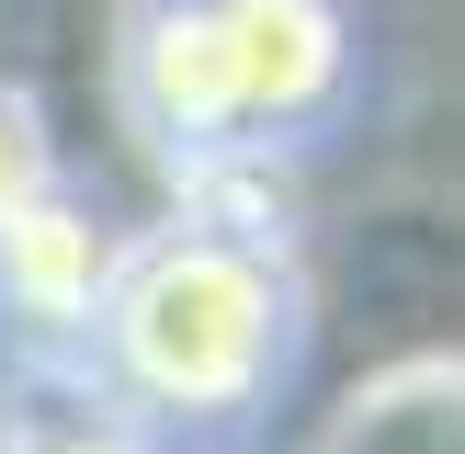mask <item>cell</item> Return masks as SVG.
<instances>
[{
  "label": "cell",
  "mask_w": 465,
  "mask_h": 454,
  "mask_svg": "<svg viewBox=\"0 0 465 454\" xmlns=\"http://www.w3.org/2000/svg\"><path fill=\"white\" fill-rule=\"evenodd\" d=\"M80 363L182 454L239 443L295 363V272L272 227H227V216L136 227Z\"/></svg>",
  "instance_id": "cell-1"
},
{
  "label": "cell",
  "mask_w": 465,
  "mask_h": 454,
  "mask_svg": "<svg viewBox=\"0 0 465 454\" xmlns=\"http://www.w3.org/2000/svg\"><path fill=\"white\" fill-rule=\"evenodd\" d=\"M318 454H465V352H398L341 386Z\"/></svg>",
  "instance_id": "cell-4"
},
{
  "label": "cell",
  "mask_w": 465,
  "mask_h": 454,
  "mask_svg": "<svg viewBox=\"0 0 465 454\" xmlns=\"http://www.w3.org/2000/svg\"><path fill=\"white\" fill-rule=\"evenodd\" d=\"M0 363H12V386H0V454H182L91 363H35V352H0Z\"/></svg>",
  "instance_id": "cell-5"
},
{
  "label": "cell",
  "mask_w": 465,
  "mask_h": 454,
  "mask_svg": "<svg viewBox=\"0 0 465 454\" xmlns=\"http://www.w3.org/2000/svg\"><path fill=\"white\" fill-rule=\"evenodd\" d=\"M45 182H57V136H45V114L0 80V216H12V204H35Z\"/></svg>",
  "instance_id": "cell-6"
},
{
  "label": "cell",
  "mask_w": 465,
  "mask_h": 454,
  "mask_svg": "<svg viewBox=\"0 0 465 454\" xmlns=\"http://www.w3.org/2000/svg\"><path fill=\"white\" fill-rule=\"evenodd\" d=\"M125 114L182 171H250L307 148L363 80L352 0H136L114 45Z\"/></svg>",
  "instance_id": "cell-2"
},
{
  "label": "cell",
  "mask_w": 465,
  "mask_h": 454,
  "mask_svg": "<svg viewBox=\"0 0 465 454\" xmlns=\"http://www.w3.org/2000/svg\"><path fill=\"white\" fill-rule=\"evenodd\" d=\"M114 262H125V227L91 216L68 182H45L35 204H12L0 216V352L80 363L91 318L114 295Z\"/></svg>",
  "instance_id": "cell-3"
}]
</instances>
